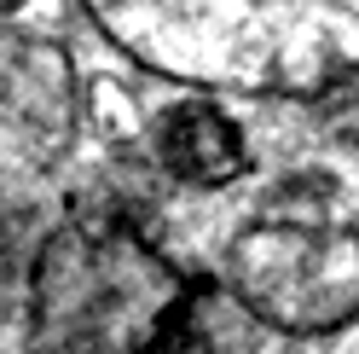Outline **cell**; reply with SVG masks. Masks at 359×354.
I'll return each instance as SVG.
<instances>
[{"mask_svg": "<svg viewBox=\"0 0 359 354\" xmlns=\"http://www.w3.org/2000/svg\"><path fill=\"white\" fill-rule=\"evenodd\" d=\"M128 64L215 99H325L359 81V0H76Z\"/></svg>", "mask_w": 359, "mask_h": 354, "instance_id": "6da1fadb", "label": "cell"}, {"mask_svg": "<svg viewBox=\"0 0 359 354\" xmlns=\"http://www.w3.org/2000/svg\"><path fill=\"white\" fill-rule=\"evenodd\" d=\"M191 284L128 215H64L29 261L24 354H151Z\"/></svg>", "mask_w": 359, "mask_h": 354, "instance_id": "7a4b0ae2", "label": "cell"}, {"mask_svg": "<svg viewBox=\"0 0 359 354\" xmlns=\"http://www.w3.org/2000/svg\"><path fill=\"white\" fill-rule=\"evenodd\" d=\"M220 284L250 320L284 337L359 325V221L330 174H290L220 244Z\"/></svg>", "mask_w": 359, "mask_h": 354, "instance_id": "3957f363", "label": "cell"}, {"mask_svg": "<svg viewBox=\"0 0 359 354\" xmlns=\"http://www.w3.org/2000/svg\"><path fill=\"white\" fill-rule=\"evenodd\" d=\"M81 134V70L53 35L0 18V215L47 181Z\"/></svg>", "mask_w": 359, "mask_h": 354, "instance_id": "277c9868", "label": "cell"}, {"mask_svg": "<svg viewBox=\"0 0 359 354\" xmlns=\"http://www.w3.org/2000/svg\"><path fill=\"white\" fill-rule=\"evenodd\" d=\"M156 157H163V169L180 186L220 192V186H232L238 174H250L255 151L243 140L238 117L215 93H186L180 105L163 110V122H156Z\"/></svg>", "mask_w": 359, "mask_h": 354, "instance_id": "5b68a950", "label": "cell"}, {"mask_svg": "<svg viewBox=\"0 0 359 354\" xmlns=\"http://www.w3.org/2000/svg\"><path fill=\"white\" fill-rule=\"evenodd\" d=\"M151 354H220V337L209 325V279H197L191 296L168 314V325L156 331Z\"/></svg>", "mask_w": 359, "mask_h": 354, "instance_id": "8992f818", "label": "cell"}, {"mask_svg": "<svg viewBox=\"0 0 359 354\" xmlns=\"http://www.w3.org/2000/svg\"><path fill=\"white\" fill-rule=\"evenodd\" d=\"M18 6H24V0H0V18H12Z\"/></svg>", "mask_w": 359, "mask_h": 354, "instance_id": "52a82bcc", "label": "cell"}]
</instances>
